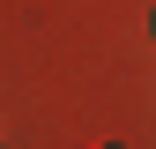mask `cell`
Segmentation results:
<instances>
[{
  "instance_id": "obj_1",
  "label": "cell",
  "mask_w": 156,
  "mask_h": 149,
  "mask_svg": "<svg viewBox=\"0 0 156 149\" xmlns=\"http://www.w3.org/2000/svg\"><path fill=\"white\" fill-rule=\"evenodd\" d=\"M149 30H156V23H149Z\"/></svg>"
}]
</instances>
